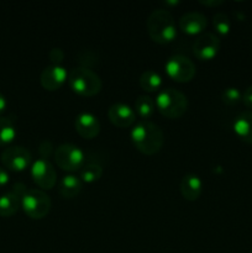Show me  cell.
I'll list each match as a JSON object with an SVG mask.
<instances>
[{"mask_svg": "<svg viewBox=\"0 0 252 253\" xmlns=\"http://www.w3.org/2000/svg\"><path fill=\"white\" fill-rule=\"evenodd\" d=\"M131 140L141 153L153 156L162 148L165 136L160 126L148 120H142L136 124L131 130Z\"/></svg>", "mask_w": 252, "mask_h": 253, "instance_id": "6da1fadb", "label": "cell"}, {"mask_svg": "<svg viewBox=\"0 0 252 253\" xmlns=\"http://www.w3.org/2000/svg\"><path fill=\"white\" fill-rule=\"evenodd\" d=\"M146 27L150 35L151 40L156 43L166 44L174 41L177 37V27H175L174 19L169 11L165 9L155 10L150 14Z\"/></svg>", "mask_w": 252, "mask_h": 253, "instance_id": "7a4b0ae2", "label": "cell"}, {"mask_svg": "<svg viewBox=\"0 0 252 253\" xmlns=\"http://www.w3.org/2000/svg\"><path fill=\"white\" fill-rule=\"evenodd\" d=\"M68 85L72 90L81 96H95L103 88L101 79L95 72L85 67H76L68 73Z\"/></svg>", "mask_w": 252, "mask_h": 253, "instance_id": "3957f363", "label": "cell"}, {"mask_svg": "<svg viewBox=\"0 0 252 253\" xmlns=\"http://www.w3.org/2000/svg\"><path fill=\"white\" fill-rule=\"evenodd\" d=\"M156 109L168 119H179L188 109V99L180 91L173 88L163 89L156 98Z\"/></svg>", "mask_w": 252, "mask_h": 253, "instance_id": "277c9868", "label": "cell"}, {"mask_svg": "<svg viewBox=\"0 0 252 253\" xmlns=\"http://www.w3.org/2000/svg\"><path fill=\"white\" fill-rule=\"evenodd\" d=\"M25 214L34 220H41L48 215L52 203L48 195L40 189H27L21 199Z\"/></svg>", "mask_w": 252, "mask_h": 253, "instance_id": "5b68a950", "label": "cell"}, {"mask_svg": "<svg viewBox=\"0 0 252 253\" xmlns=\"http://www.w3.org/2000/svg\"><path fill=\"white\" fill-rule=\"evenodd\" d=\"M54 162L61 169L73 173L81 170L84 163V153L78 146L72 143L59 145L54 151Z\"/></svg>", "mask_w": 252, "mask_h": 253, "instance_id": "8992f818", "label": "cell"}, {"mask_svg": "<svg viewBox=\"0 0 252 253\" xmlns=\"http://www.w3.org/2000/svg\"><path fill=\"white\" fill-rule=\"evenodd\" d=\"M166 72L172 81L177 83H188L194 78L197 68L192 59L182 54H175L166 63Z\"/></svg>", "mask_w": 252, "mask_h": 253, "instance_id": "52a82bcc", "label": "cell"}, {"mask_svg": "<svg viewBox=\"0 0 252 253\" xmlns=\"http://www.w3.org/2000/svg\"><path fill=\"white\" fill-rule=\"evenodd\" d=\"M1 162L12 172H22L31 165V153L21 146H10L1 152Z\"/></svg>", "mask_w": 252, "mask_h": 253, "instance_id": "ba28073f", "label": "cell"}, {"mask_svg": "<svg viewBox=\"0 0 252 253\" xmlns=\"http://www.w3.org/2000/svg\"><path fill=\"white\" fill-rule=\"evenodd\" d=\"M221 42L212 32H203L193 43V53L199 61H210L219 53Z\"/></svg>", "mask_w": 252, "mask_h": 253, "instance_id": "9c48e42d", "label": "cell"}, {"mask_svg": "<svg viewBox=\"0 0 252 253\" xmlns=\"http://www.w3.org/2000/svg\"><path fill=\"white\" fill-rule=\"evenodd\" d=\"M31 177L35 184L43 190L52 189L57 182L56 169L49 161L42 160V158L32 163Z\"/></svg>", "mask_w": 252, "mask_h": 253, "instance_id": "30bf717a", "label": "cell"}, {"mask_svg": "<svg viewBox=\"0 0 252 253\" xmlns=\"http://www.w3.org/2000/svg\"><path fill=\"white\" fill-rule=\"evenodd\" d=\"M74 127L77 133L82 138L85 140H93L100 132V121L98 116L91 113H81L77 115L74 121Z\"/></svg>", "mask_w": 252, "mask_h": 253, "instance_id": "8fae6325", "label": "cell"}, {"mask_svg": "<svg viewBox=\"0 0 252 253\" xmlns=\"http://www.w3.org/2000/svg\"><path fill=\"white\" fill-rule=\"evenodd\" d=\"M68 79V73L62 66H49L42 71L40 83L42 88L48 91L58 90Z\"/></svg>", "mask_w": 252, "mask_h": 253, "instance_id": "7c38bea8", "label": "cell"}, {"mask_svg": "<svg viewBox=\"0 0 252 253\" xmlns=\"http://www.w3.org/2000/svg\"><path fill=\"white\" fill-rule=\"evenodd\" d=\"M109 120L113 125L120 128H127L136 121V113L132 108L123 103H116L109 108Z\"/></svg>", "mask_w": 252, "mask_h": 253, "instance_id": "4fadbf2b", "label": "cell"}, {"mask_svg": "<svg viewBox=\"0 0 252 253\" xmlns=\"http://www.w3.org/2000/svg\"><path fill=\"white\" fill-rule=\"evenodd\" d=\"M208 26V19L200 12L190 11L179 19V29L187 35H199L204 32Z\"/></svg>", "mask_w": 252, "mask_h": 253, "instance_id": "5bb4252c", "label": "cell"}, {"mask_svg": "<svg viewBox=\"0 0 252 253\" xmlns=\"http://www.w3.org/2000/svg\"><path fill=\"white\" fill-rule=\"evenodd\" d=\"M203 190L202 179L197 174H187L180 180V193L188 202H195Z\"/></svg>", "mask_w": 252, "mask_h": 253, "instance_id": "9a60e30c", "label": "cell"}, {"mask_svg": "<svg viewBox=\"0 0 252 253\" xmlns=\"http://www.w3.org/2000/svg\"><path fill=\"white\" fill-rule=\"evenodd\" d=\"M234 131L240 140L252 145V111H242L236 116Z\"/></svg>", "mask_w": 252, "mask_h": 253, "instance_id": "2e32d148", "label": "cell"}, {"mask_svg": "<svg viewBox=\"0 0 252 253\" xmlns=\"http://www.w3.org/2000/svg\"><path fill=\"white\" fill-rule=\"evenodd\" d=\"M82 190V180L81 178L76 177L73 174H67L59 180L58 183V193L64 199H73L74 197L81 193Z\"/></svg>", "mask_w": 252, "mask_h": 253, "instance_id": "e0dca14e", "label": "cell"}, {"mask_svg": "<svg viewBox=\"0 0 252 253\" xmlns=\"http://www.w3.org/2000/svg\"><path fill=\"white\" fill-rule=\"evenodd\" d=\"M20 207H21V198L12 190L0 195V216H12L16 214Z\"/></svg>", "mask_w": 252, "mask_h": 253, "instance_id": "ac0fdd59", "label": "cell"}, {"mask_svg": "<svg viewBox=\"0 0 252 253\" xmlns=\"http://www.w3.org/2000/svg\"><path fill=\"white\" fill-rule=\"evenodd\" d=\"M140 86L147 93H156L162 86V78L155 71H146L140 77Z\"/></svg>", "mask_w": 252, "mask_h": 253, "instance_id": "d6986e66", "label": "cell"}, {"mask_svg": "<svg viewBox=\"0 0 252 253\" xmlns=\"http://www.w3.org/2000/svg\"><path fill=\"white\" fill-rule=\"evenodd\" d=\"M156 109V104L153 99L148 95H140L135 101V113L136 116L142 120H147L153 115Z\"/></svg>", "mask_w": 252, "mask_h": 253, "instance_id": "ffe728a7", "label": "cell"}, {"mask_svg": "<svg viewBox=\"0 0 252 253\" xmlns=\"http://www.w3.org/2000/svg\"><path fill=\"white\" fill-rule=\"evenodd\" d=\"M16 136V128L11 119L0 116V146H6L12 142Z\"/></svg>", "mask_w": 252, "mask_h": 253, "instance_id": "44dd1931", "label": "cell"}, {"mask_svg": "<svg viewBox=\"0 0 252 253\" xmlns=\"http://www.w3.org/2000/svg\"><path fill=\"white\" fill-rule=\"evenodd\" d=\"M81 180L84 183H95L103 175V167L98 163H86L82 167Z\"/></svg>", "mask_w": 252, "mask_h": 253, "instance_id": "7402d4cb", "label": "cell"}, {"mask_svg": "<svg viewBox=\"0 0 252 253\" xmlns=\"http://www.w3.org/2000/svg\"><path fill=\"white\" fill-rule=\"evenodd\" d=\"M212 25H214L215 30L217 34L220 35H227L231 30V22H230L229 16L224 12H217L212 17Z\"/></svg>", "mask_w": 252, "mask_h": 253, "instance_id": "603a6c76", "label": "cell"}, {"mask_svg": "<svg viewBox=\"0 0 252 253\" xmlns=\"http://www.w3.org/2000/svg\"><path fill=\"white\" fill-rule=\"evenodd\" d=\"M221 99L226 105L232 106V105H236V104L240 103V100L242 99L241 93L237 88H227L222 91L221 94Z\"/></svg>", "mask_w": 252, "mask_h": 253, "instance_id": "cb8c5ba5", "label": "cell"}, {"mask_svg": "<svg viewBox=\"0 0 252 253\" xmlns=\"http://www.w3.org/2000/svg\"><path fill=\"white\" fill-rule=\"evenodd\" d=\"M52 152H53V145H52L51 141L44 140L40 143L39 153H40V156H41L42 160L48 161V158L51 157Z\"/></svg>", "mask_w": 252, "mask_h": 253, "instance_id": "d4e9b609", "label": "cell"}, {"mask_svg": "<svg viewBox=\"0 0 252 253\" xmlns=\"http://www.w3.org/2000/svg\"><path fill=\"white\" fill-rule=\"evenodd\" d=\"M49 61L52 62V66H61L62 61L64 58V52L61 48H52L48 53Z\"/></svg>", "mask_w": 252, "mask_h": 253, "instance_id": "484cf974", "label": "cell"}, {"mask_svg": "<svg viewBox=\"0 0 252 253\" xmlns=\"http://www.w3.org/2000/svg\"><path fill=\"white\" fill-rule=\"evenodd\" d=\"M242 100H244L245 105H246L247 108L252 109V85H250L249 88L245 90L244 95H242Z\"/></svg>", "mask_w": 252, "mask_h": 253, "instance_id": "4316f807", "label": "cell"}, {"mask_svg": "<svg viewBox=\"0 0 252 253\" xmlns=\"http://www.w3.org/2000/svg\"><path fill=\"white\" fill-rule=\"evenodd\" d=\"M9 173L5 168L0 167V187H4L9 183Z\"/></svg>", "mask_w": 252, "mask_h": 253, "instance_id": "83f0119b", "label": "cell"}, {"mask_svg": "<svg viewBox=\"0 0 252 253\" xmlns=\"http://www.w3.org/2000/svg\"><path fill=\"white\" fill-rule=\"evenodd\" d=\"M200 4L205 5V6H220V5L224 4V1H220V0H211V1H200Z\"/></svg>", "mask_w": 252, "mask_h": 253, "instance_id": "f1b7e54d", "label": "cell"}, {"mask_svg": "<svg viewBox=\"0 0 252 253\" xmlns=\"http://www.w3.org/2000/svg\"><path fill=\"white\" fill-rule=\"evenodd\" d=\"M6 106H7L6 98H5V96L0 93V114H1L5 109H6Z\"/></svg>", "mask_w": 252, "mask_h": 253, "instance_id": "f546056e", "label": "cell"}, {"mask_svg": "<svg viewBox=\"0 0 252 253\" xmlns=\"http://www.w3.org/2000/svg\"><path fill=\"white\" fill-rule=\"evenodd\" d=\"M250 253H252V250H251V252H250Z\"/></svg>", "mask_w": 252, "mask_h": 253, "instance_id": "4dcf8cb0", "label": "cell"}]
</instances>
